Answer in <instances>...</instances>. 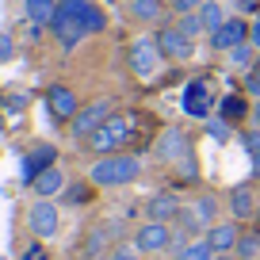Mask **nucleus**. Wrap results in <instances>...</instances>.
<instances>
[{
    "instance_id": "nucleus-5",
    "label": "nucleus",
    "mask_w": 260,
    "mask_h": 260,
    "mask_svg": "<svg viewBox=\"0 0 260 260\" xmlns=\"http://www.w3.org/2000/svg\"><path fill=\"white\" fill-rule=\"evenodd\" d=\"M180 107H184V115H191V119H211L214 107H218L211 81H207V77H195V81H187L184 92H180Z\"/></svg>"
},
{
    "instance_id": "nucleus-30",
    "label": "nucleus",
    "mask_w": 260,
    "mask_h": 260,
    "mask_svg": "<svg viewBox=\"0 0 260 260\" xmlns=\"http://www.w3.org/2000/svg\"><path fill=\"white\" fill-rule=\"evenodd\" d=\"M245 96H256L260 100V61L245 73Z\"/></svg>"
},
{
    "instance_id": "nucleus-11",
    "label": "nucleus",
    "mask_w": 260,
    "mask_h": 260,
    "mask_svg": "<svg viewBox=\"0 0 260 260\" xmlns=\"http://www.w3.org/2000/svg\"><path fill=\"white\" fill-rule=\"evenodd\" d=\"M157 39V46H161V54H165V61H187L191 57V39H187L180 27H165V31H157L153 35Z\"/></svg>"
},
{
    "instance_id": "nucleus-15",
    "label": "nucleus",
    "mask_w": 260,
    "mask_h": 260,
    "mask_svg": "<svg viewBox=\"0 0 260 260\" xmlns=\"http://www.w3.org/2000/svg\"><path fill=\"white\" fill-rule=\"evenodd\" d=\"M203 237L211 241L214 252H234L237 241H241V226H237V222H214V226L207 230Z\"/></svg>"
},
{
    "instance_id": "nucleus-1",
    "label": "nucleus",
    "mask_w": 260,
    "mask_h": 260,
    "mask_svg": "<svg viewBox=\"0 0 260 260\" xmlns=\"http://www.w3.org/2000/svg\"><path fill=\"white\" fill-rule=\"evenodd\" d=\"M54 39L61 42L65 54H73L88 35L107 31V12L92 0H57V12H54V23H50Z\"/></svg>"
},
{
    "instance_id": "nucleus-27",
    "label": "nucleus",
    "mask_w": 260,
    "mask_h": 260,
    "mask_svg": "<svg viewBox=\"0 0 260 260\" xmlns=\"http://www.w3.org/2000/svg\"><path fill=\"white\" fill-rule=\"evenodd\" d=\"M176 27L187 35V39H199V35L207 31V27H203V19H199V12H191V16H180V23H176Z\"/></svg>"
},
{
    "instance_id": "nucleus-2",
    "label": "nucleus",
    "mask_w": 260,
    "mask_h": 260,
    "mask_svg": "<svg viewBox=\"0 0 260 260\" xmlns=\"http://www.w3.org/2000/svg\"><path fill=\"white\" fill-rule=\"evenodd\" d=\"M142 176V161L134 153H107L88 169L92 187H126Z\"/></svg>"
},
{
    "instance_id": "nucleus-14",
    "label": "nucleus",
    "mask_w": 260,
    "mask_h": 260,
    "mask_svg": "<svg viewBox=\"0 0 260 260\" xmlns=\"http://www.w3.org/2000/svg\"><path fill=\"white\" fill-rule=\"evenodd\" d=\"M65 172H61V165H50L46 172H39L35 176V184H31V195L35 199H54V195H61L65 191Z\"/></svg>"
},
{
    "instance_id": "nucleus-3",
    "label": "nucleus",
    "mask_w": 260,
    "mask_h": 260,
    "mask_svg": "<svg viewBox=\"0 0 260 260\" xmlns=\"http://www.w3.org/2000/svg\"><path fill=\"white\" fill-rule=\"evenodd\" d=\"M134 122H138V115L134 111H119L111 115V119L104 122V126L96 130L88 138V149H96V153H119V146H126L130 138H134Z\"/></svg>"
},
{
    "instance_id": "nucleus-20",
    "label": "nucleus",
    "mask_w": 260,
    "mask_h": 260,
    "mask_svg": "<svg viewBox=\"0 0 260 260\" xmlns=\"http://www.w3.org/2000/svg\"><path fill=\"white\" fill-rule=\"evenodd\" d=\"M172 256H176V260H214L218 252L211 249V241H207V237H195V241H187L184 249L172 252Z\"/></svg>"
},
{
    "instance_id": "nucleus-35",
    "label": "nucleus",
    "mask_w": 260,
    "mask_h": 260,
    "mask_svg": "<svg viewBox=\"0 0 260 260\" xmlns=\"http://www.w3.org/2000/svg\"><path fill=\"white\" fill-rule=\"evenodd\" d=\"M252 122H256V130H260V104L252 107Z\"/></svg>"
},
{
    "instance_id": "nucleus-7",
    "label": "nucleus",
    "mask_w": 260,
    "mask_h": 260,
    "mask_svg": "<svg viewBox=\"0 0 260 260\" xmlns=\"http://www.w3.org/2000/svg\"><path fill=\"white\" fill-rule=\"evenodd\" d=\"M111 100H96V104H88V107H81V111L73 115V122H69V126H73V138H81V142H88L92 134H96L100 126H104L107 119H111Z\"/></svg>"
},
{
    "instance_id": "nucleus-16",
    "label": "nucleus",
    "mask_w": 260,
    "mask_h": 260,
    "mask_svg": "<svg viewBox=\"0 0 260 260\" xmlns=\"http://www.w3.org/2000/svg\"><path fill=\"white\" fill-rule=\"evenodd\" d=\"M191 153V142H187L184 130H165L161 142H157V157L161 161H180V157Z\"/></svg>"
},
{
    "instance_id": "nucleus-4",
    "label": "nucleus",
    "mask_w": 260,
    "mask_h": 260,
    "mask_svg": "<svg viewBox=\"0 0 260 260\" xmlns=\"http://www.w3.org/2000/svg\"><path fill=\"white\" fill-rule=\"evenodd\" d=\"M27 234L35 241H54L61 234V207L54 199H35L27 207Z\"/></svg>"
},
{
    "instance_id": "nucleus-23",
    "label": "nucleus",
    "mask_w": 260,
    "mask_h": 260,
    "mask_svg": "<svg viewBox=\"0 0 260 260\" xmlns=\"http://www.w3.org/2000/svg\"><path fill=\"white\" fill-rule=\"evenodd\" d=\"M230 65H234V69H241V73H249L252 65H256V46H252V42H241V46H234L230 50Z\"/></svg>"
},
{
    "instance_id": "nucleus-18",
    "label": "nucleus",
    "mask_w": 260,
    "mask_h": 260,
    "mask_svg": "<svg viewBox=\"0 0 260 260\" xmlns=\"http://www.w3.org/2000/svg\"><path fill=\"white\" fill-rule=\"evenodd\" d=\"M23 12L35 27H50L54 23V12H57V0H23Z\"/></svg>"
},
{
    "instance_id": "nucleus-24",
    "label": "nucleus",
    "mask_w": 260,
    "mask_h": 260,
    "mask_svg": "<svg viewBox=\"0 0 260 260\" xmlns=\"http://www.w3.org/2000/svg\"><path fill=\"white\" fill-rule=\"evenodd\" d=\"M234 252H237L241 260H256V256H260V226L249 230V234H241V241H237Z\"/></svg>"
},
{
    "instance_id": "nucleus-19",
    "label": "nucleus",
    "mask_w": 260,
    "mask_h": 260,
    "mask_svg": "<svg viewBox=\"0 0 260 260\" xmlns=\"http://www.w3.org/2000/svg\"><path fill=\"white\" fill-rule=\"evenodd\" d=\"M218 115H222L226 122H241L245 115H252V111H249V100H245V96L230 92V96H222V100H218Z\"/></svg>"
},
{
    "instance_id": "nucleus-33",
    "label": "nucleus",
    "mask_w": 260,
    "mask_h": 260,
    "mask_svg": "<svg viewBox=\"0 0 260 260\" xmlns=\"http://www.w3.org/2000/svg\"><path fill=\"white\" fill-rule=\"evenodd\" d=\"M249 42L256 46V54H260V19H252V23H249Z\"/></svg>"
},
{
    "instance_id": "nucleus-32",
    "label": "nucleus",
    "mask_w": 260,
    "mask_h": 260,
    "mask_svg": "<svg viewBox=\"0 0 260 260\" xmlns=\"http://www.w3.org/2000/svg\"><path fill=\"white\" fill-rule=\"evenodd\" d=\"M111 260H146V256H142L138 249H134V252H126V249H115V252H111Z\"/></svg>"
},
{
    "instance_id": "nucleus-17",
    "label": "nucleus",
    "mask_w": 260,
    "mask_h": 260,
    "mask_svg": "<svg viewBox=\"0 0 260 260\" xmlns=\"http://www.w3.org/2000/svg\"><path fill=\"white\" fill-rule=\"evenodd\" d=\"M256 199H252V191L249 187H234L230 191V211H234V218L237 222H249V218H256Z\"/></svg>"
},
{
    "instance_id": "nucleus-8",
    "label": "nucleus",
    "mask_w": 260,
    "mask_h": 260,
    "mask_svg": "<svg viewBox=\"0 0 260 260\" xmlns=\"http://www.w3.org/2000/svg\"><path fill=\"white\" fill-rule=\"evenodd\" d=\"M172 245H176V234L169 230V222H142L138 230H134V249L138 252H169Z\"/></svg>"
},
{
    "instance_id": "nucleus-9",
    "label": "nucleus",
    "mask_w": 260,
    "mask_h": 260,
    "mask_svg": "<svg viewBox=\"0 0 260 260\" xmlns=\"http://www.w3.org/2000/svg\"><path fill=\"white\" fill-rule=\"evenodd\" d=\"M50 165H57V146L42 142V146H35V149H27V153H23V165H19V180L31 187V184H35V176H39V172H46Z\"/></svg>"
},
{
    "instance_id": "nucleus-36",
    "label": "nucleus",
    "mask_w": 260,
    "mask_h": 260,
    "mask_svg": "<svg viewBox=\"0 0 260 260\" xmlns=\"http://www.w3.org/2000/svg\"><path fill=\"white\" fill-rule=\"evenodd\" d=\"M256 226H260V207H256Z\"/></svg>"
},
{
    "instance_id": "nucleus-13",
    "label": "nucleus",
    "mask_w": 260,
    "mask_h": 260,
    "mask_svg": "<svg viewBox=\"0 0 260 260\" xmlns=\"http://www.w3.org/2000/svg\"><path fill=\"white\" fill-rule=\"evenodd\" d=\"M46 100H50V115H54L57 122H73V115L81 111L73 88H65V84H54V88L46 92Z\"/></svg>"
},
{
    "instance_id": "nucleus-31",
    "label": "nucleus",
    "mask_w": 260,
    "mask_h": 260,
    "mask_svg": "<svg viewBox=\"0 0 260 260\" xmlns=\"http://www.w3.org/2000/svg\"><path fill=\"white\" fill-rule=\"evenodd\" d=\"M12 54H16V50H12V35H4V31H0V61H8Z\"/></svg>"
},
{
    "instance_id": "nucleus-10",
    "label": "nucleus",
    "mask_w": 260,
    "mask_h": 260,
    "mask_svg": "<svg viewBox=\"0 0 260 260\" xmlns=\"http://www.w3.org/2000/svg\"><path fill=\"white\" fill-rule=\"evenodd\" d=\"M241 42H249V23H245L241 16H230L226 23L218 27V31H211V50H222V54H230V50L241 46Z\"/></svg>"
},
{
    "instance_id": "nucleus-34",
    "label": "nucleus",
    "mask_w": 260,
    "mask_h": 260,
    "mask_svg": "<svg viewBox=\"0 0 260 260\" xmlns=\"http://www.w3.org/2000/svg\"><path fill=\"white\" fill-rule=\"evenodd\" d=\"M214 260H241V256H237V252H218Z\"/></svg>"
},
{
    "instance_id": "nucleus-12",
    "label": "nucleus",
    "mask_w": 260,
    "mask_h": 260,
    "mask_svg": "<svg viewBox=\"0 0 260 260\" xmlns=\"http://www.w3.org/2000/svg\"><path fill=\"white\" fill-rule=\"evenodd\" d=\"M180 211H184L180 195L157 191V195H149V203H146V222H172V218H180Z\"/></svg>"
},
{
    "instance_id": "nucleus-22",
    "label": "nucleus",
    "mask_w": 260,
    "mask_h": 260,
    "mask_svg": "<svg viewBox=\"0 0 260 260\" xmlns=\"http://www.w3.org/2000/svg\"><path fill=\"white\" fill-rule=\"evenodd\" d=\"M165 4L161 0H130V16L142 19V23H153V19H161Z\"/></svg>"
},
{
    "instance_id": "nucleus-6",
    "label": "nucleus",
    "mask_w": 260,
    "mask_h": 260,
    "mask_svg": "<svg viewBox=\"0 0 260 260\" xmlns=\"http://www.w3.org/2000/svg\"><path fill=\"white\" fill-rule=\"evenodd\" d=\"M161 61H165V54H161V46H157V39H149V35L130 46V69H134L138 81H153V77L161 73Z\"/></svg>"
},
{
    "instance_id": "nucleus-28",
    "label": "nucleus",
    "mask_w": 260,
    "mask_h": 260,
    "mask_svg": "<svg viewBox=\"0 0 260 260\" xmlns=\"http://www.w3.org/2000/svg\"><path fill=\"white\" fill-rule=\"evenodd\" d=\"M61 199H65V203H73V207H81V203L92 199V191H88V184H73V187H65V191H61Z\"/></svg>"
},
{
    "instance_id": "nucleus-38",
    "label": "nucleus",
    "mask_w": 260,
    "mask_h": 260,
    "mask_svg": "<svg viewBox=\"0 0 260 260\" xmlns=\"http://www.w3.org/2000/svg\"><path fill=\"white\" fill-rule=\"evenodd\" d=\"M256 260H260V256H256Z\"/></svg>"
},
{
    "instance_id": "nucleus-26",
    "label": "nucleus",
    "mask_w": 260,
    "mask_h": 260,
    "mask_svg": "<svg viewBox=\"0 0 260 260\" xmlns=\"http://www.w3.org/2000/svg\"><path fill=\"white\" fill-rule=\"evenodd\" d=\"M207 130H211V138H214V142H230V134H234V122H226L222 115H211V119H207Z\"/></svg>"
},
{
    "instance_id": "nucleus-29",
    "label": "nucleus",
    "mask_w": 260,
    "mask_h": 260,
    "mask_svg": "<svg viewBox=\"0 0 260 260\" xmlns=\"http://www.w3.org/2000/svg\"><path fill=\"white\" fill-rule=\"evenodd\" d=\"M207 0H169V8L176 12V16H191V12H199Z\"/></svg>"
},
{
    "instance_id": "nucleus-21",
    "label": "nucleus",
    "mask_w": 260,
    "mask_h": 260,
    "mask_svg": "<svg viewBox=\"0 0 260 260\" xmlns=\"http://www.w3.org/2000/svg\"><path fill=\"white\" fill-rule=\"evenodd\" d=\"M199 19H203V27H207V35H211V31H218V27L222 23H226V8H222V4H218V0H207V4H203V8H199Z\"/></svg>"
},
{
    "instance_id": "nucleus-37",
    "label": "nucleus",
    "mask_w": 260,
    "mask_h": 260,
    "mask_svg": "<svg viewBox=\"0 0 260 260\" xmlns=\"http://www.w3.org/2000/svg\"><path fill=\"white\" fill-rule=\"evenodd\" d=\"M172 260H176V256H172Z\"/></svg>"
},
{
    "instance_id": "nucleus-25",
    "label": "nucleus",
    "mask_w": 260,
    "mask_h": 260,
    "mask_svg": "<svg viewBox=\"0 0 260 260\" xmlns=\"http://www.w3.org/2000/svg\"><path fill=\"white\" fill-rule=\"evenodd\" d=\"M245 149H249V161H252V176H260V130H249V134H241Z\"/></svg>"
}]
</instances>
